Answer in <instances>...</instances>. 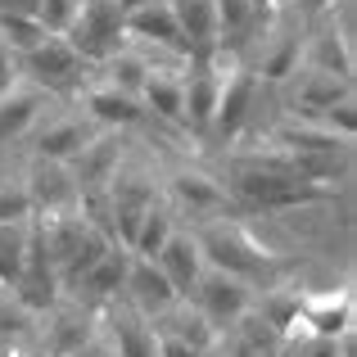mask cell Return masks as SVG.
<instances>
[{"instance_id":"6da1fadb","label":"cell","mask_w":357,"mask_h":357,"mask_svg":"<svg viewBox=\"0 0 357 357\" xmlns=\"http://www.w3.org/2000/svg\"><path fill=\"white\" fill-rule=\"evenodd\" d=\"M195 236H199V249H204V262H208V267L231 271V276L249 280V285L253 280H271L280 271L276 249H267L244 222L213 218V222H204Z\"/></svg>"},{"instance_id":"7a4b0ae2","label":"cell","mask_w":357,"mask_h":357,"mask_svg":"<svg viewBox=\"0 0 357 357\" xmlns=\"http://www.w3.org/2000/svg\"><path fill=\"white\" fill-rule=\"evenodd\" d=\"M236 199L262 213H285V208H303V204H321L335 195V185L307 181L298 172H236Z\"/></svg>"},{"instance_id":"3957f363","label":"cell","mask_w":357,"mask_h":357,"mask_svg":"<svg viewBox=\"0 0 357 357\" xmlns=\"http://www.w3.org/2000/svg\"><path fill=\"white\" fill-rule=\"evenodd\" d=\"M18 68H27V77H32V86L41 96H77L91 82V63L63 36H45L41 45L18 54Z\"/></svg>"},{"instance_id":"277c9868","label":"cell","mask_w":357,"mask_h":357,"mask_svg":"<svg viewBox=\"0 0 357 357\" xmlns=\"http://www.w3.org/2000/svg\"><path fill=\"white\" fill-rule=\"evenodd\" d=\"M63 41H68L73 50L91 63V68H100L109 54H118L122 45H127V23H122V9L114 5V0H82V5H77V18H73L68 32H63Z\"/></svg>"},{"instance_id":"5b68a950","label":"cell","mask_w":357,"mask_h":357,"mask_svg":"<svg viewBox=\"0 0 357 357\" xmlns=\"http://www.w3.org/2000/svg\"><path fill=\"white\" fill-rule=\"evenodd\" d=\"M185 298H190V303L199 307L218 331H231V326H236L240 317L253 307V285H249V280H240V276H231V271L204 267V276L195 280V289Z\"/></svg>"},{"instance_id":"8992f818","label":"cell","mask_w":357,"mask_h":357,"mask_svg":"<svg viewBox=\"0 0 357 357\" xmlns=\"http://www.w3.org/2000/svg\"><path fill=\"white\" fill-rule=\"evenodd\" d=\"M353 317H357L353 285L321 289V294H298V326L321 335V340H344V335H353Z\"/></svg>"},{"instance_id":"52a82bcc","label":"cell","mask_w":357,"mask_h":357,"mask_svg":"<svg viewBox=\"0 0 357 357\" xmlns=\"http://www.w3.org/2000/svg\"><path fill=\"white\" fill-rule=\"evenodd\" d=\"M222 63V86H218V114H213V131L222 136H236L249 118V105H253V91H258V77L253 68H244L240 54H218Z\"/></svg>"},{"instance_id":"ba28073f","label":"cell","mask_w":357,"mask_h":357,"mask_svg":"<svg viewBox=\"0 0 357 357\" xmlns=\"http://www.w3.org/2000/svg\"><path fill=\"white\" fill-rule=\"evenodd\" d=\"M27 195H32V218H54V213H73L77 208V181H73L68 163H54V158H36L32 172H27Z\"/></svg>"},{"instance_id":"9c48e42d","label":"cell","mask_w":357,"mask_h":357,"mask_svg":"<svg viewBox=\"0 0 357 357\" xmlns=\"http://www.w3.org/2000/svg\"><path fill=\"white\" fill-rule=\"evenodd\" d=\"M122 294H127V307H136V312L149 317V321H158V317H163L167 307L176 303L172 280H167L163 271H158V262H149V258H131V262H127Z\"/></svg>"},{"instance_id":"30bf717a","label":"cell","mask_w":357,"mask_h":357,"mask_svg":"<svg viewBox=\"0 0 357 357\" xmlns=\"http://www.w3.org/2000/svg\"><path fill=\"white\" fill-rule=\"evenodd\" d=\"M122 23H127V41H145V45H158V50H172L185 59V36L172 14V0H145L140 9L122 14Z\"/></svg>"},{"instance_id":"8fae6325","label":"cell","mask_w":357,"mask_h":357,"mask_svg":"<svg viewBox=\"0 0 357 357\" xmlns=\"http://www.w3.org/2000/svg\"><path fill=\"white\" fill-rule=\"evenodd\" d=\"M172 14L185 36V63L218 59V0H172Z\"/></svg>"},{"instance_id":"7c38bea8","label":"cell","mask_w":357,"mask_h":357,"mask_svg":"<svg viewBox=\"0 0 357 357\" xmlns=\"http://www.w3.org/2000/svg\"><path fill=\"white\" fill-rule=\"evenodd\" d=\"M218 86H222V63H190L181 73V91H185V118L181 127L208 136L213 131V114H218Z\"/></svg>"},{"instance_id":"4fadbf2b","label":"cell","mask_w":357,"mask_h":357,"mask_svg":"<svg viewBox=\"0 0 357 357\" xmlns=\"http://www.w3.org/2000/svg\"><path fill=\"white\" fill-rule=\"evenodd\" d=\"M82 96V109H86V118L96 122V127H136L140 118H145V109H140V96H131V91L114 86V82H86V86L77 91Z\"/></svg>"},{"instance_id":"5bb4252c","label":"cell","mask_w":357,"mask_h":357,"mask_svg":"<svg viewBox=\"0 0 357 357\" xmlns=\"http://www.w3.org/2000/svg\"><path fill=\"white\" fill-rule=\"evenodd\" d=\"M158 271H163L167 280H172V289H176V298H185L195 289V280L204 276V249H199V236L195 231H172L167 236V244L158 249Z\"/></svg>"},{"instance_id":"9a60e30c","label":"cell","mask_w":357,"mask_h":357,"mask_svg":"<svg viewBox=\"0 0 357 357\" xmlns=\"http://www.w3.org/2000/svg\"><path fill=\"white\" fill-rule=\"evenodd\" d=\"M271 140H276V145H285V149H294V154H349V145H353V140L335 136L326 122H317V118H307V114L276 122Z\"/></svg>"},{"instance_id":"2e32d148","label":"cell","mask_w":357,"mask_h":357,"mask_svg":"<svg viewBox=\"0 0 357 357\" xmlns=\"http://www.w3.org/2000/svg\"><path fill=\"white\" fill-rule=\"evenodd\" d=\"M96 136H100V127H96L91 118H59V122H45L41 136H36V158L68 163V158H77Z\"/></svg>"},{"instance_id":"e0dca14e","label":"cell","mask_w":357,"mask_h":357,"mask_svg":"<svg viewBox=\"0 0 357 357\" xmlns=\"http://www.w3.org/2000/svg\"><path fill=\"white\" fill-rule=\"evenodd\" d=\"M167 195H172L181 208H190V218H213V213L227 208V185L213 181L208 172H195V167L176 172L172 181H167Z\"/></svg>"},{"instance_id":"ac0fdd59","label":"cell","mask_w":357,"mask_h":357,"mask_svg":"<svg viewBox=\"0 0 357 357\" xmlns=\"http://www.w3.org/2000/svg\"><path fill=\"white\" fill-rule=\"evenodd\" d=\"M68 172H73V181H77V195L105 190V185L118 176V145H114V136L100 131L77 158H68Z\"/></svg>"},{"instance_id":"d6986e66","label":"cell","mask_w":357,"mask_h":357,"mask_svg":"<svg viewBox=\"0 0 357 357\" xmlns=\"http://www.w3.org/2000/svg\"><path fill=\"white\" fill-rule=\"evenodd\" d=\"M140 109L145 114H154V118H163V122H181L185 118V91H181V73H172V68H149V77L140 82Z\"/></svg>"},{"instance_id":"ffe728a7","label":"cell","mask_w":357,"mask_h":357,"mask_svg":"<svg viewBox=\"0 0 357 357\" xmlns=\"http://www.w3.org/2000/svg\"><path fill=\"white\" fill-rule=\"evenodd\" d=\"M154 321L149 317H140L136 307H118L114 317H109V353L114 357H154Z\"/></svg>"},{"instance_id":"44dd1931","label":"cell","mask_w":357,"mask_h":357,"mask_svg":"<svg viewBox=\"0 0 357 357\" xmlns=\"http://www.w3.org/2000/svg\"><path fill=\"white\" fill-rule=\"evenodd\" d=\"M303 68H317V73H331V77H344L353 82V36L344 32H321L303 45Z\"/></svg>"},{"instance_id":"7402d4cb","label":"cell","mask_w":357,"mask_h":357,"mask_svg":"<svg viewBox=\"0 0 357 357\" xmlns=\"http://www.w3.org/2000/svg\"><path fill=\"white\" fill-rule=\"evenodd\" d=\"M41 118V91L32 86V82H14V86L0 96V145H9V140H18L32 122Z\"/></svg>"},{"instance_id":"603a6c76","label":"cell","mask_w":357,"mask_h":357,"mask_svg":"<svg viewBox=\"0 0 357 357\" xmlns=\"http://www.w3.org/2000/svg\"><path fill=\"white\" fill-rule=\"evenodd\" d=\"M127 262H131V253L122 249V244H109L105 253H100L96 262H91L86 271H82V294H91V298H114L122 294V280H127Z\"/></svg>"},{"instance_id":"cb8c5ba5","label":"cell","mask_w":357,"mask_h":357,"mask_svg":"<svg viewBox=\"0 0 357 357\" xmlns=\"http://www.w3.org/2000/svg\"><path fill=\"white\" fill-rule=\"evenodd\" d=\"M349 96H353V82L331 77V73H317V68H303V77H298V91H294L298 109H303L307 118L326 114L331 105H340V100H349Z\"/></svg>"},{"instance_id":"d4e9b609","label":"cell","mask_w":357,"mask_h":357,"mask_svg":"<svg viewBox=\"0 0 357 357\" xmlns=\"http://www.w3.org/2000/svg\"><path fill=\"white\" fill-rule=\"evenodd\" d=\"M172 231H176L172 208L154 199V204L145 208V218H140L136 236H131V258H149V262H154V258H158V249L167 244V236H172Z\"/></svg>"},{"instance_id":"484cf974","label":"cell","mask_w":357,"mask_h":357,"mask_svg":"<svg viewBox=\"0 0 357 357\" xmlns=\"http://www.w3.org/2000/svg\"><path fill=\"white\" fill-rule=\"evenodd\" d=\"M27 240H32V222H0V289L18 280L27 262Z\"/></svg>"},{"instance_id":"4316f807","label":"cell","mask_w":357,"mask_h":357,"mask_svg":"<svg viewBox=\"0 0 357 357\" xmlns=\"http://www.w3.org/2000/svg\"><path fill=\"white\" fill-rule=\"evenodd\" d=\"M45 36L50 32L41 27L36 14H27V9H0V41H5L14 54H27L32 45H41Z\"/></svg>"},{"instance_id":"83f0119b","label":"cell","mask_w":357,"mask_h":357,"mask_svg":"<svg viewBox=\"0 0 357 357\" xmlns=\"http://www.w3.org/2000/svg\"><path fill=\"white\" fill-rule=\"evenodd\" d=\"M298 63H303V41H298V36H271V41L262 45L258 73L267 82H280V77H294Z\"/></svg>"},{"instance_id":"f1b7e54d","label":"cell","mask_w":357,"mask_h":357,"mask_svg":"<svg viewBox=\"0 0 357 357\" xmlns=\"http://www.w3.org/2000/svg\"><path fill=\"white\" fill-rule=\"evenodd\" d=\"M149 68H154V63H149V59H145L140 50H131V45H122L118 54H109V59L100 63V73H105V82H114V86L131 91V96H136V91H140V82L149 77Z\"/></svg>"},{"instance_id":"f546056e","label":"cell","mask_w":357,"mask_h":357,"mask_svg":"<svg viewBox=\"0 0 357 357\" xmlns=\"http://www.w3.org/2000/svg\"><path fill=\"white\" fill-rule=\"evenodd\" d=\"M50 312H54V307H50ZM86 340H91V331H86V317H82V312H73V307L54 312V331H50V349H54V357H73Z\"/></svg>"},{"instance_id":"4dcf8cb0","label":"cell","mask_w":357,"mask_h":357,"mask_svg":"<svg viewBox=\"0 0 357 357\" xmlns=\"http://www.w3.org/2000/svg\"><path fill=\"white\" fill-rule=\"evenodd\" d=\"M280 357H340V340H321V335L298 326L280 340Z\"/></svg>"},{"instance_id":"1f68e13d","label":"cell","mask_w":357,"mask_h":357,"mask_svg":"<svg viewBox=\"0 0 357 357\" xmlns=\"http://www.w3.org/2000/svg\"><path fill=\"white\" fill-rule=\"evenodd\" d=\"M77 5H82V0H36L32 14L41 18V27L50 36H63V32H68V23L77 18Z\"/></svg>"},{"instance_id":"d6a6232c","label":"cell","mask_w":357,"mask_h":357,"mask_svg":"<svg viewBox=\"0 0 357 357\" xmlns=\"http://www.w3.org/2000/svg\"><path fill=\"white\" fill-rule=\"evenodd\" d=\"M0 222H32V195L23 181H0Z\"/></svg>"},{"instance_id":"836d02e7","label":"cell","mask_w":357,"mask_h":357,"mask_svg":"<svg viewBox=\"0 0 357 357\" xmlns=\"http://www.w3.org/2000/svg\"><path fill=\"white\" fill-rule=\"evenodd\" d=\"M154 331H158V326H154ZM154 357H199V349H190L185 340H176V335L158 331V340H154Z\"/></svg>"},{"instance_id":"e575fe53","label":"cell","mask_w":357,"mask_h":357,"mask_svg":"<svg viewBox=\"0 0 357 357\" xmlns=\"http://www.w3.org/2000/svg\"><path fill=\"white\" fill-rule=\"evenodd\" d=\"M14 82H18V54L9 50L5 41H0V96H5V91L14 86Z\"/></svg>"},{"instance_id":"d590c367","label":"cell","mask_w":357,"mask_h":357,"mask_svg":"<svg viewBox=\"0 0 357 357\" xmlns=\"http://www.w3.org/2000/svg\"><path fill=\"white\" fill-rule=\"evenodd\" d=\"M73 357H114V353H109V349H105V344H96V340H86V344H82V349H77V353H73Z\"/></svg>"},{"instance_id":"8d00e7d4","label":"cell","mask_w":357,"mask_h":357,"mask_svg":"<svg viewBox=\"0 0 357 357\" xmlns=\"http://www.w3.org/2000/svg\"><path fill=\"white\" fill-rule=\"evenodd\" d=\"M298 5H303L307 14H321V9H335V5H340V0H298Z\"/></svg>"},{"instance_id":"74e56055","label":"cell","mask_w":357,"mask_h":357,"mask_svg":"<svg viewBox=\"0 0 357 357\" xmlns=\"http://www.w3.org/2000/svg\"><path fill=\"white\" fill-rule=\"evenodd\" d=\"M114 5L122 9V14H131V9H140V5H145V0H114Z\"/></svg>"},{"instance_id":"f35d334b","label":"cell","mask_w":357,"mask_h":357,"mask_svg":"<svg viewBox=\"0 0 357 357\" xmlns=\"http://www.w3.org/2000/svg\"><path fill=\"white\" fill-rule=\"evenodd\" d=\"M0 357H23V353H18V349H14L9 340H0Z\"/></svg>"},{"instance_id":"ab89813d","label":"cell","mask_w":357,"mask_h":357,"mask_svg":"<svg viewBox=\"0 0 357 357\" xmlns=\"http://www.w3.org/2000/svg\"><path fill=\"white\" fill-rule=\"evenodd\" d=\"M249 5H253V9H262V14H267V9L276 5V0H249Z\"/></svg>"}]
</instances>
